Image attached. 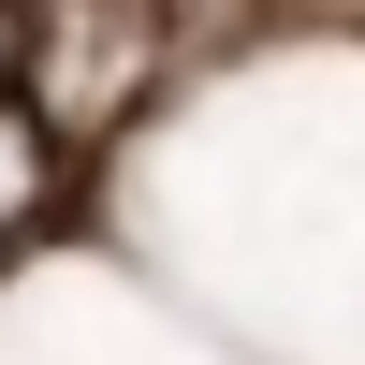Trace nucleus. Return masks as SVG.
<instances>
[{
  "label": "nucleus",
  "mask_w": 365,
  "mask_h": 365,
  "mask_svg": "<svg viewBox=\"0 0 365 365\" xmlns=\"http://www.w3.org/2000/svg\"><path fill=\"white\" fill-rule=\"evenodd\" d=\"M146 58V0H58L44 15V103L58 117H103Z\"/></svg>",
  "instance_id": "1"
},
{
  "label": "nucleus",
  "mask_w": 365,
  "mask_h": 365,
  "mask_svg": "<svg viewBox=\"0 0 365 365\" xmlns=\"http://www.w3.org/2000/svg\"><path fill=\"white\" fill-rule=\"evenodd\" d=\"M29 190H44V132L0 103V205H29Z\"/></svg>",
  "instance_id": "2"
}]
</instances>
